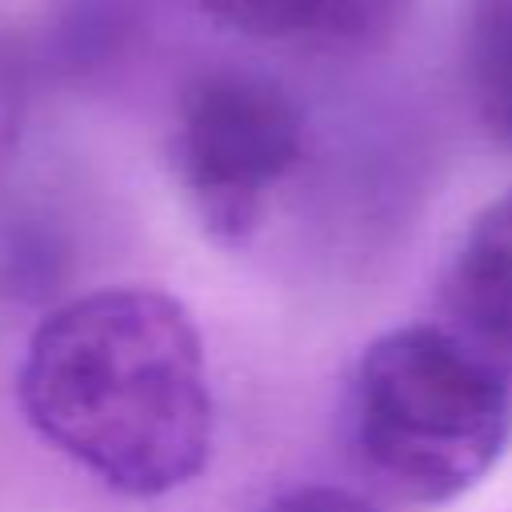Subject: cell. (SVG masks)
Listing matches in <instances>:
<instances>
[{
    "instance_id": "cell-5",
    "label": "cell",
    "mask_w": 512,
    "mask_h": 512,
    "mask_svg": "<svg viewBox=\"0 0 512 512\" xmlns=\"http://www.w3.org/2000/svg\"><path fill=\"white\" fill-rule=\"evenodd\" d=\"M468 88L488 136L512 148V0H476L468 24Z\"/></svg>"
},
{
    "instance_id": "cell-9",
    "label": "cell",
    "mask_w": 512,
    "mask_h": 512,
    "mask_svg": "<svg viewBox=\"0 0 512 512\" xmlns=\"http://www.w3.org/2000/svg\"><path fill=\"white\" fill-rule=\"evenodd\" d=\"M392 0H324V16L316 32H332V36H364L372 32V24L388 20Z\"/></svg>"
},
{
    "instance_id": "cell-2",
    "label": "cell",
    "mask_w": 512,
    "mask_h": 512,
    "mask_svg": "<svg viewBox=\"0 0 512 512\" xmlns=\"http://www.w3.org/2000/svg\"><path fill=\"white\" fill-rule=\"evenodd\" d=\"M352 436L396 496L456 500L508 448L512 368L448 324L388 328L356 364Z\"/></svg>"
},
{
    "instance_id": "cell-1",
    "label": "cell",
    "mask_w": 512,
    "mask_h": 512,
    "mask_svg": "<svg viewBox=\"0 0 512 512\" xmlns=\"http://www.w3.org/2000/svg\"><path fill=\"white\" fill-rule=\"evenodd\" d=\"M16 396L40 440L136 500L192 484L216 444L200 328L152 284H104L44 312Z\"/></svg>"
},
{
    "instance_id": "cell-7",
    "label": "cell",
    "mask_w": 512,
    "mask_h": 512,
    "mask_svg": "<svg viewBox=\"0 0 512 512\" xmlns=\"http://www.w3.org/2000/svg\"><path fill=\"white\" fill-rule=\"evenodd\" d=\"M24 72L12 56V48L0 40V176L8 172L16 144H20V128H24Z\"/></svg>"
},
{
    "instance_id": "cell-6",
    "label": "cell",
    "mask_w": 512,
    "mask_h": 512,
    "mask_svg": "<svg viewBox=\"0 0 512 512\" xmlns=\"http://www.w3.org/2000/svg\"><path fill=\"white\" fill-rule=\"evenodd\" d=\"M200 8L244 36H304L320 28L324 0H200Z\"/></svg>"
},
{
    "instance_id": "cell-8",
    "label": "cell",
    "mask_w": 512,
    "mask_h": 512,
    "mask_svg": "<svg viewBox=\"0 0 512 512\" xmlns=\"http://www.w3.org/2000/svg\"><path fill=\"white\" fill-rule=\"evenodd\" d=\"M264 512H376L364 496L336 484H296L264 504Z\"/></svg>"
},
{
    "instance_id": "cell-4",
    "label": "cell",
    "mask_w": 512,
    "mask_h": 512,
    "mask_svg": "<svg viewBox=\"0 0 512 512\" xmlns=\"http://www.w3.org/2000/svg\"><path fill=\"white\" fill-rule=\"evenodd\" d=\"M448 328L512 368V188L464 228L444 268Z\"/></svg>"
},
{
    "instance_id": "cell-3",
    "label": "cell",
    "mask_w": 512,
    "mask_h": 512,
    "mask_svg": "<svg viewBox=\"0 0 512 512\" xmlns=\"http://www.w3.org/2000/svg\"><path fill=\"white\" fill-rule=\"evenodd\" d=\"M304 156V116L268 76L208 68L180 92L172 160L176 176L220 240H244L272 188Z\"/></svg>"
}]
</instances>
